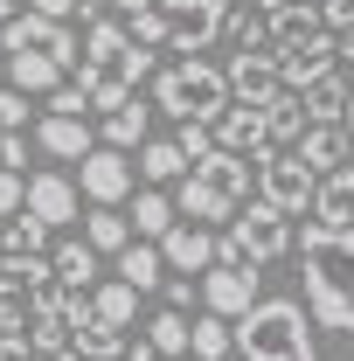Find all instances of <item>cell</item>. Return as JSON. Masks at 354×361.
Listing matches in <instances>:
<instances>
[{"mask_svg":"<svg viewBox=\"0 0 354 361\" xmlns=\"http://www.w3.org/2000/svg\"><path fill=\"white\" fill-rule=\"evenodd\" d=\"M292 250H299V278H306V319L326 334H354V229L306 223Z\"/></svg>","mask_w":354,"mask_h":361,"instance_id":"obj_1","label":"cell"},{"mask_svg":"<svg viewBox=\"0 0 354 361\" xmlns=\"http://www.w3.org/2000/svg\"><path fill=\"white\" fill-rule=\"evenodd\" d=\"M250 180H257V160L209 146V153H202V160L181 174L174 216H188L195 229H209V223H236V209L250 202Z\"/></svg>","mask_w":354,"mask_h":361,"instance_id":"obj_2","label":"cell"},{"mask_svg":"<svg viewBox=\"0 0 354 361\" xmlns=\"http://www.w3.org/2000/svg\"><path fill=\"white\" fill-rule=\"evenodd\" d=\"M229 348L243 361H319V341H312V319L299 299H257L250 313H236Z\"/></svg>","mask_w":354,"mask_h":361,"instance_id":"obj_3","label":"cell"},{"mask_svg":"<svg viewBox=\"0 0 354 361\" xmlns=\"http://www.w3.org/2000/svg\"><path fill=\"white\" fill-rule=\"evenodd\" d=\"M229 104V84H222L216 63H202V56H181L167 63L160 77H153V111H167V118H195V126H216V111Z\"/></svg>","mask_w":354,"mask_h":361,"instance_id":"obj_4","label":"cell"},{"mask_svg":"<svg viewBox=\"0 0 354 361\" xmlns=\"http://www.w3.org/2000/svg\"><path fill=\"white\" fill-rule=\"evenodd\" d=\"M292 250V216H278L271 202L236 209V223L216 236V264H271Z\"/></svg>","mask_w":354,"mask_h":361,"instance_id":"obj_5","label":"cell"},{"mask_svg":"<svg viewBox=\"0 0 354 361\" xmlns=\"http://www.w3.org/2000/svg\"><path fill=\"white\" fill-rule=\"evenodd\" d=\"M160 7V49L167 56H202V49H216L222 42V0H153Z\"/></svg>","mask_w":354,"mask_h":361,"instance_id":"obj_6","label":"cell"},{"mask_svg":"<svg viewBox=\"0 0 354 361\" xmlns=\"http://www.w3.org/2000/svg\"><path fill=\"white\" fill-rule=\"evenodd\" d=\"M312 188H319V174H312L299 153H264L257 160V202H271L278 216H306Z\"/></svg>","mask_w":354,"mask_h":361,"instance_id":"obj_7","label":"cell"},{"mask_svg":"<svg viewBox=\"0 0 354 361\" xmlns=\"http://www.w3.org/2000/svg\"><path fill=\"white\" fill-rule=\"evenodd\" d=\"M0 49H7V56H49V63L77 70V35H70L63 21H42V14H14V21L0 28Z\"/></svg>","mask_w":354,"mask_h":361,"instance_id":"obj_8","label":"cell"},{"mask_svg":"<svg viewBox=\"0 0 354 361\" xmlns=\"http://www.w3.org/2000/svg\"><path fill=\"white\" fill-rule=\"evenodd\" d=\"M133 188H139V174H133V160H126V153H111V146H90V153H84L77 202H90V209H118Z\"/></svg>","mask_w":354,"mask_h":361,"instance_id":"obj_9","label":"cell"},{"mask_svg":"<svg viewBox=\"0 0 354 361\" xmlns=\"http://www.w3.org/2000/svg\"><path fill=\"white\" fill-rule=\"evenodd\" d=\"M257 264H209L202 271V306L216 319H236V313H250L257 306Z\"/></svg>","mask_w":354,"mask_h":361,"instance_id":"obj_10","label":"cell"},{"mask_svg":"<svg viewBox=\"0 0 354 361\" xmlns=\"http://www.w3.org/2000/svg\"><path fill=\"white\" fill-rule=\"evenodd\" d=\"M222 84H229V97H236V104H271V97H278V56H271V49H236V56H229V70H222Z\"/></svg>","mask_w":354,"mask_h":361,"instance_id":"obj_11","label":"cell"},{"mask_svg":"<svg viewBox=\"0 0 354 361\" xmlns=\"http://www.w3.org/2000/svg\"><path fill=\"white\" fill-rule=\"evenodd\" d=\"M209 133H216L222 153H243V160H264V153H271V139H264V104H236V97H229V104L216 111V126H209Z\"/></svg>","mask_w":354,"mask_h":361,"instance_id":"obj_12","label":"cell"},{"mask_svg":"<svg viewBox=\"0 0 354 361\" xmlns=\"http://www.w3.org/2000/svg\"><path fill=\"white\" fill-rule=\"evenodd\" d=\"M21 209H28V216H35V223H77V209H84V202H77V180L70 174H28L21 180Z\"/></svg>","mask_w":354,"mask_h":361,"instance_id":"obj_13","label":"cell"},{"mask_svg":"<svg viewBox=\"0 0 354 361\" xmlns=\"http://www.w3.org/2000/svg\"><path fill=\"white\" fill-rule=\"evenodd\" d=\"M271 56H278V84H285V90H312L319 77L341 70L334 35H312V42H299V49H271Z\"/></svg>","mask_w":354,"mask_h":361,"instance_id":"obj_14","label":"cell"},{"mask_svg":"<svg viewBox=\"0 0 354 361\" xmlns=\"http://www.w3.org/2000/svg\"><path fill=\"white\" fill-rule=\"evenodd\" d=\"M160 264H167V278H202V271L216 264V229L174 223L167 236H160Z\"/></svg>","mask_w":354,"mask_h":361,"instance_id":"obj_15","label":"cell"},{"mask_svg":"<svg viewBox=\"0 0 354 361\" xmlns=\"http://www.w3.org/2000/svg\"><path fill=\"white\" fill-rule=\"evenodd\" d=\"M312 223L319 229H354V160L334 167V174H319V188H312Z\"/></svg>","mask_w":354,"mask_h":361,"instance_id":"obj_16","label":"cell"},{"mask_svg":"<svg viewBox=\"0 0 354 361\" xmlns=\"http://www.w3.org/2000/svg\"><path fill=\"white\" fill-rule=\"evenodd\" d=\"M35 146H42L49 160H84L90 146H97V133H90V118H56V111H42L35 118Z\"/></svg>","mask_w":354,"mask_h":361,"instance_id":"obj_17","label":"cell"},{"mask_svg":"<svg viewBox=\"0 0 354 361\" xmlns=\"http://www.w3.org/2000/svg\"><path fill=\"white\" fill-rule=\"evenodd\" d=\"M49 271H56V292H90V285L104 278V257L90 250L84 236H70V243H56V257H49Z\"/></svg>","mask_w":354,"mask_h":361,"instance_id":"obj_18","label":"cell"},{"mask_svg":"<svg viewBox=\"0 0 354 361\" xmlns=\"http://www.w3.org/2000/svg\"><path fill=\"white\" fill-rule=\"evenodd\" d=\"M146 126H153V111H146V97H126L118 111H104V118H97V139H104L111 153H139V146L153 139Z\"/></svg>","mask_w":354,"mask_h":361,"instance_id":"obj_19","label":"cell"},{"mask_svg":"<svg viewBox=\"0 0 354 361\" xmlns=\"http://www.w3.org/2000/svg\"><path fill=\"white\" fill-rule=\"evenodd\" d=\"M0 63H7V90H21V97H49V90L70 84V70L49 63V56H7L0 49Z\"/></svg>","mask_w":354,"mask_h":361,"instance_id":"obj_20","label":"cell"},{"mask_svg":"<svg viewBox=\"0 0 354 361\" xmlns=\"http://www.w3.org/2000/svg\"><path fill=\"white\" fill-rule=\"evenodd\" d=\"M111 278H118V285H133V292H153V285H167V264H160V243H146V236H133V243H126V250H118V257H111Z\"/></svg>","mask_w":354,"mask_h":361,"instance_id":"obj_21","label":"cell"},{"mask_svg":"<svg viewBox=\"0 0 354 361\" xmlns=\"http://www.w3.org/2000/svg\"><path fill=\"white\" fill-rule=\"evenodd\" d=\"M264 139H271V153H292V146L306 139V104H299V90H278L264 104Z\"/></svg>","mask_w":354,"mask_h":361,"instance_id":"obj_22","label":"cell"},{"mask_svg":"<svg viewBox=\"0 0 354 361\" xmlns=\"http://www.w3.org/2000/svg\"><path fill=\"white\" fill-rule=\"evenodd\" d=\"M292 153H299V160H306L312 174H334V167H348V133H341V126H306V139H299V146H292Z\"/></svg>","mask_w":354,"mask_h":361,"instance_id":"obj_23","label":"cell"},{"mask_svg":"<svg viewBox=\"0 0 354 361\" xmlns=\"http://www.w3.org/2000/svg\"><path fill=\"white\" fill-rule=\"evenodd\" d=\"M264 21H271V49H299V42H312V35H326L319 7H306V0L278 7V14H264Z\"/></svg>","mask_w":354,"mask_h":361,"instance_id":"obj_24","label":"cell"},{"mask_svg":"<svg viewBox=\"0 0 354 361\" xmlns=\"http://www.w3.org/2000/svg\"><path fill=\"white\" fill-rule=\"evenodd\" d=\"M133 313H139V292L133 285H118V278H104V285H90V319L97 326H133Z\"/></svg>","mask_w":354,"mask_h":361,"instance_id":"obj_25","label":"cell"},{"mask_svg":"<svg viewBox=\"0 0 354 361\" xmlns=\"http://www.w3.org/2000/svg\"><path fill=\"white\" fill-rule=\"evenodd\" d=\"M348 77L334 70V77H319L312 90H299V104H306V126H341V111H348Z\"/></svg>","mask_w":354,"mask_h":361,"instance_id":"obj_26","label":"cell"},{"mask_svg":"<svg viewBox=\"0 0 354 361\" xmlns=\"http://www.w3.org/2000/svg\"><path fill=\"white\" fill-rule=\"evenodd\" d=\"M133 174L146 180V188H167V180L188 174V153H181L174 139H146V146H139V167H133Z\"/></svg>","mask_w":354,"mask_h":361,"instance_id":"obj_27","label":"cell"},{"mask_svg":"<svg viewBox=\"0 0 354 361\" xmlns=\"http://www.w3.org/2000/svg\"><path fill=\"white\" fill-rule=\"evenodd\" d=\"M126 223H133V236L160 243V236L174 229V195H167V188H146V195L133 202V216H126Z\"/></svg>","mask_w":354,"mask_h":361,"instance_id":"obj_28","label":"cell"},{"mask_svg":"<svg viewBox=\"0 0 354 361\" xmlns=\"http://www.w3.org/2000/svg\"><path fill=\"white\" fill-rule=\"evenodd\" d=\"M84 243L97 250V257H118V250L133 243V223H126L118 209H90L84 216Z\"/></svg>","mask_w":354,"mask_h":361,"instance_id":"obj_29","label":"cell"},{"mask_svg":"<svg viewBox=\"0 0 354 361\" xmlns=\"http://www.w3.org/2000/svg\"><path fill=\"white\" fill-rule=\"evenodd\" d=\"M70 355H84V361H126V334H118V326L84 319V326L70 334Z\"/></svg>","mask_w":354,"mask_h":361,"instance_id":"obj_30","label":"cell"},{"mask_svg":"<svg viewBox=\"0 0 354 361\" xmlns=\"http://www.w3.org/2000/svg\"><path fill=\"white\" fill-rule=\"evenodd\" d=\"M42 243H49V223H35L28 209L7 216V229H0V257H42Z\"/></svg>","mask_w":354,"mask_h":361,"instance_id":"obj_31","label":"cell"},{"mask_svg":"<svg viewBox=\"0 0 354 361\" xmlns=\"http://www.w3.org/2000/svg\"><path fill=\"white\" fill-rule=\"evenodd\" d=\"M188 355H195V361H229V355H236V348H229V319L202 313L195 326H188Z\"/></svg>","mask_w":354,"mask_h":361,"instance_id":"obj_32","label":"cell"},{"mask_svg":"<svg viewBox=\"0 0 354 361\" xmlns=\"http://www.w3.org/2000/svg\"><path fill=\"white\" fill-rule=\"evenodd\" d=\"M146 348L167 355V361H181L188 355V313H167V306H160V313L146 319Z\"/></svg>","mask_w":354,"mask_h":361,"instance_id":"obj_33","label":"cell"},{"mask_svg":"<svg viewBox=\"0 0 354 361\" xmlns=\"http://www.w3.org/2000/svg\"><path fill=\"white\" fill-rule=\"evenodd\" d=\"M222 35H229L236 49H271V21L257 14V7H229V14H222Z\"/></svg>","mask_w":354,"mask_h":361,"instance_id":"obj_34","label":"cell"},{"mask_svg":"<svg viewBox=\"0 0 354 361\" xmlns=\"http://www.w3.org/2000/svg\"><path fill=\"white\" fill-rule=\"evenodd\" d=\"M0 133H28V97L0 84Z\"/></svg>","mask_w":354,"mask_h":361,"instance_id":"obj_35","label":"cell"},{"mask_svg":"<svg viewBox=\"0 0 354 361\" xmlns=\"http://www.w3.org/2000/svg\"><path fill=\"white\" fill-rule=\"evenodd\" d=\"M174 146H181V153H188V167H195V160H202V153H209V146H216V133H209V126H195V118H188V126H181V133H174Z\"/></svg>","mask_w":354,"mask_h":361,"instance_id":"obj_36","label":"cell"},{"mask_svg":"<svg viewBox=\"0 0 354 361\" xmlns=\"http://www.w3.org/2000/svg\"><path fill=\"white\" fill-rule=\"evenodd\" d=\"M49 111H56V118H90V104H84V90H77V84L49 90Z\"/></svg>","mask_w":354,"mask_h":361,"instance_id":"obj_37","label":"cell"},{"mask_svg":"<svg viewBox=\"0 0 354 361\" xmlns=\"http://www.w3.org/2000/svg\"><path fill=\"white\" fill-rule=\"evenodd\" d=\"M28 167V133H0V174H21Z\"/></svg>","mask_w":354,"mask_h":361,"instance_id":"obj_38","label":"cell"},{"mask_svg":"<svg viewBox=\"0 0 354 361\" xmlns=\"http://www.w3.org/2000/svg\"><path fill=\"white\" fill-rule=\"evenodd\" d=\"M319 21H326V35H348V28H354V0H326Z\"/></svg>","mask_w":354,"mask_h":361,"instance_id":"obj_39","label":"cell"},{"mask_svg":"<svg viewBox=\"0 0 354 361\" xmlns=\"http://www.w3.org/2000/svg\"><path fill=\"white\" fill-rule=\"evenodd\" d=\"M21 216V174H0V223Z\"/></svg>","mask_w":354,"mask_h":361,"instance_id":"obj_40","label":"cell"},{"mask_svg":"<svg viewBox=\"0 0 354 361\" xmlns=\"http://www.w3.org/2000/svg\"><path fill=\"white\" fill-rule=\"evenodd\" d=\"M28 14H42V21H70L77 0H28Z\"/></svg>","mask_w":354,"mask_h":361,"instance_id":"obj_41","label":"cell"},{"mask_svg":"<svg viewBox=\"0 0 354 361\" xmlns=\"http://www.w3.org/2000/svg\"><path fill=\"white\" fill-rule=\"evenodd\" d=\"M188 306H195V278H174L167 285V313H188Z\"/></svg>","mask_w":354,"mask_h":361,"instance_id":"obj_42","label":"cell"},{"mask_svg":"<svg viewBox=\"0 0 354 361\" xmlns=\"http://www.w3.org/2000/svg\"><path fill=\"white\" fill-rule=\"evenodd\" d=\"M126 361H160V355H153L146 341H126Z\"/></svg>","mask_w":354,"mask_h":361,"instance_id":"obj_43","label":"cell"},{"mask_svg":"<svg viewBox=\"0 0 354 361\" xmlns=\"http://www.w3.org/2000/svg\"><path fill=\"white\" fill-rule=\"evenodd\" d=\"M104 7H111V0H77V14H84V21H97Z\"/></svg>","mask_w":354,"mask_h":361,"instance_id":"obj_44","label":"cell"},{"mask_svg":"<svg viewBox=\"0 0 354 361\" xmlns=\"http://www.w3.org/2000/svg\"><path fill=\"white\" fill-rule=\"evenodd\" d=\"M341 133H348V146H354V90H348V111H341Z\"/></svg>","mask_w":354,"mask_h":361,"instance_id":"obj_45","label":"cell"},{"mask_svg":"<svg viewBox=\"0 0 354 361\" xmlns=\"http://www.w3.org/2000/svg\"><path fill=\"white\" fill-rule=\"evenodd\" d=\"M243 7H257V14H278V7H292V0H243Z\"/></svg>","mask_w":354,"mask_h":361,"instance_id":"obj_46","label":"cell"},{"mask_svg":"<svg viewBox=\"0 0 354 361\" xmlns=\"http://www.w3.org/2000/svg\"><path fill=\"white\" fill-rule=\"evenodd\" d=\"M14 14H21V7H14V0H0V28H7V21H14Z\"/></svg>","mask_w":354,"mask_h":361,"instance_id":"obj_47","label":"cell"},{"mask_svg":"<svg viewBox=\"0 0 354 361\" xmlns=\"http://www.w3.org/2000/svg\"><path fill=\"white\" fill-rule=\"evenodd\" d=\"M56 361H84V355H56Z\"/></svg>","mask_w":354,"mask_h":361,"instance_id":"obj_48","label":"cell"},{"mask_svg":"<svg viewBox=\"0 0 354 361\" xmlns=\"http://www.w3.org/2000/svg\"><path fill=\"white\" fill-rule=\"evenodd\" d=\"M222 7H243V0H222Z\"/></svg>","mask_w":354,"mask_h":361,"instance_id":"obj_49","label":"cell"},{"mask_svg":"<svg viewBox=\"0 0 354 361\" xmlns=\"http://www.w3.org/2000/svg\"><path fill=\"white\" fill-rule=\"evenodd\" d=\"M0 84H7V63H0Z\"/></svg>","mask_w":354,"mask_h":361,"instance_id":"obj_50","label":"cell"},{"mask_svg":"<svg viewBox=\"0 0 354 361\" xmlns=\"http://www.w3.org/2000/svg\"><path fill=\"white\" fill-rule=\"evenodd\" d=\"M160 361H167V355H160Z\"/></svg>","mask_w":354,"mask_h":361,"instance_id":"obj_51","label":"cell"}]
</instances>
